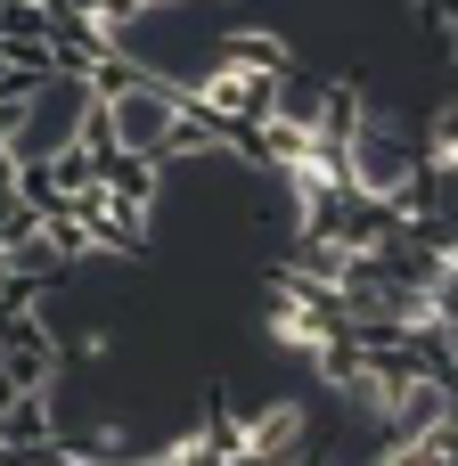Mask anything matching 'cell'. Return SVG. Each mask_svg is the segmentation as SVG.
Here are the masks:
<instances>
[{
  "instance_id": "2",
  "label": "cell",
  "mask_w": 458,
  "mask_h": 466,
  "mask_svg": "<svg viewBox=\"0 0 458 466\" xmlns=\"http://www.w3.org/2000/svg\"><path fill=\"white\" fill-rule=\"evenodd\" d=\"M213 57H238V66H287V41H279V33H229Z\"/></svg>"
},
{
  "instance_id": "1",
  "label": "cell",
  "mask_w": 458,
  "mask_h": 466,
  "mask_svg": "<svg viewBox=\"0 0 458 466\" xmlns=\"http://www.w3.org/2000/svg\"><path fill=\"white\" fill-rule=\"evenodd\" d=\"M418 139L393 123V115H377L369 98H361V115H352V131H344V188H361V197H377V205H410V188H418Z\"/></svg>"
}]
</instances>
